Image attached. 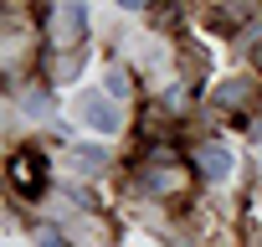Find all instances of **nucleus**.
I'll use <instances>...</instances> for the list:
<instances>
[{"mask_svg": "<svg viewBox=\"0 0 262 247\" xmlns=\"http://www.w3.org/2000/svg\"><path fill=\"white\" fill-rule=\"evenodd\" d=\"M257 103V83L252 77H231L226 88H216V108H252Z\"/></svg>", "mask_w": 262, "mask_h": 247, "instance_id": "39448f33", "label": "nucleus"}, {"mask_svg": "<svg viewBox=\"0 0 262 247\" xmlns=\"http://www.w3.org/2000/svg\"><path fill=\"white\" fill-rule=\"evenodd\" d=\"M82 57H88V52H57V57L47 62V83H67V77L82 67Z\"/></svg>", "mask_w": 262, "mask_h": 247, "instance_id": "423d86ee", "label": "nucleus"}, {"mask_svg": "<svg viewBox=\"0 0 262 247\" xmlns=\"http://www.w3.org/2000/svg\"><path fill=\"white\" fill-rule=\"evenodd\" d=\"M11 186H16L21 196H41V191H47V170L36 165V155H26V150L11 155Z\"/></svg>", "mask_w": 262, "mask_h": 247, "instance_id": "7ed1b4c3", "label": "nucleus"}, {"mask_svg": "<svg viewBox=\"0 0 262 247\" xmlns=\"http://www.w3.org/2000/svg\"><path fill=\"white\" fill-rule=\"evenodd\" d=\"M103 83H108V88H103V93H108V98H113V103H118V98H128V83H134V77H128V67H118V62H113V67H108V77H103Z\"/></svg>", "mask_w": 262, "mask_h": 247, "instance_id": "6e6552de", "label": "nucleus"}, {"mask_svg": "<svg viewBox=\"0 0 262 247\" xmlns=\"http://www.w3.org/2000/svg\"><path fill=\"white\" fill-rule=\"evenodd\" d=\"M82 36H88V11L77 0H62V6L47 11V47L52 52H88Z\"/></svg>", "mask_w": 262, "mask_h": 247, "instance_id": "f257e3e1", "label": "nucleus"}, {"mask_svg": "<svg viewBox=\"0 0 262 247\" xmlns=\"http://www.w3.org/2000/svg\"><path fill=\"white\" fill-rule=\"evenodd\" d=\"M36 247H67V237L52 232V227H36Z\"/></svg>", "mask_w": 262, "mask_h": 247, "instance_id": "1a4fd4ad", "label": "nucleus"}, {"mask_svg": "<svg viewBox=\"0 0 262 247\" xmlns=\"http://www.w3.org/2000/svg\"><path fill=\"white\" fill-rule=\"evenodd\" d=\"M195 170H201L206 180H226V175H231V150H226L221 139H206V145L195 150Z\"/></svg>", "mask_w": 262, "mask_h": 247, "instance_id": "20e7f679", "label": "nucleus"}, {"mask_svg": "<svg viewBox=\"0 0 262 247\" xmlns=\"http://www.w3.org/2000/svg\"><path fill=\"white\" fill-rule=\"evenodd\" d=\"M242 129H247V139H252V145H262V113H257L252 123H242Z\"/></svg>", "mask_w": 262, "mask_h": 247, "instance_id": "9d476101", "label": "nucleus"}, {"mask_svg": "<svg viewBox=\"0 0 262 247\" xmlns=\"http://www.w3.org/2000/svg\"><path fill=\"white\" fill-rule=\"evenodd\" d=\"M72 113L88 123L93 134H118V129H123V113H118V103H113L103 88H82L77 103H72Z\"/></svg>", "mask_w": 262, "mask_h": 247, "instance_id": "f03ea898", "label": "nucleus"}, {"mask_svg": "<svg viewBox=\"0 0 262 247\" xmlns=\"http://www.w3.org/2000/svg\"><path fill=\"white\" fill-rule=\"evenodd\" d=\"M103 165H108V155H103L98 145H77V150H72V170H77V175H98Z\"/></svg>", "mask_w": 262, "mask_h": 247, "instance_id": "0eeeda50", "label": "nucleus"}, {"mask_svg": "<svg viewBox=\"0 0 262 247\" xmlns=\"http://www.w3.org/2000/svg\"><path fill=\"white\" fill-rule=\"evenodd\" d=\"M252 62H257V67H262V36H257V42H252Z\"/></svg>", "mask_w": 262, "mask_h": 247, "instance_id": "9b49d317", "label": "nucleus"}]
</instances>
